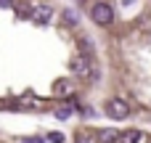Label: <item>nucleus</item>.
Wrapping results in <instances>:
<instances>
[{
    "instance_id": "nucleus-1",
    "label": "nucleus",
    "mask_w": 151,
    "mask_h": 143,
    "mask_svg": "<svg viewBox=\"0 0 151 143\" xmlns=\"http://www.w3.org/2000/svg\"><path fill=\"white\" fill-rule=\"evenodd\" d=\"M90 16H93L96 24L106 27V24L114 21V8H111L109 3H93V5H90Z\"/></svg>"
},
{
    "instance_id": "nucleus-2",
    "label": "nucleus",
    "mask_w": 151,
    "mask_h": 143,
    "mask_svg": "<svg viewBox=\"0 0 151 143\" xmlns=\"http://www.w3.org/2000/svg\"><path fill=\"white\" fill-rule=\"evenodd\" d=\"M106 114H109L111 119H127V114H130V103L122 101V98H111V101L106 103Z\"/></svg>"
},
{
    "instance_id": "nucleus-3",
    "label": "nucleus",
    "mask_w": 151,
    "mask_h": 143,
    "mask_svg": "<svg viewBox=\"0 0 151 143\" xmlns=\"http://www.w3.org/2000/svg\"><path fill=\"white\" fill-rule=\"evenodd\" d=\"M69 66H72V72H74L77 77H93V74H96V72H93V61H90L88 56H74Z\"/></svg>"
},
{
    "instance_id": "nucleus-4",
    "label": "nucleus",
    "mask_w": 151,
    "mask_h": 143,
    "mask_svg": "<svg viewBox=\"0 0 151 143\" xmlns=\"http://www.w3.org/2000/svg\"><path fill=\"white\" fill-rule=\"evenodd\" d=\"M50 16H53L50 5H35V13H32V19H35V21H40V24H48V21H50Z\"/></svg>"
},
{
    "instance_id": "nucleus-5",
    "label": "nucleus",
    "mask_w": 151,
    "mask_h": 143,
    "mask_svg": "<svg viewBox=\"0 0 151 143\" xmlns=\"http://www.w3.org/2000/svg\"><path fill=\"white\" fill-rule=\"evenodd\" d=\"M72 90H74V85H72L69 80H58V82L53 85V93H56L58 98H64V96H72Z\"/></svg>"
},
{
    "instance_id": "nucleus-6",
    "label": "nucleus",
    "mask_w": 151,
    "mask_h": 143,
    "mask_svg": "<svg viewBox=\"0 0 151 143\" xmlns=\"http://www.w3.org/2000/svg\"><path fill=\"white\" fill-rule=\"evenodd\" d=\"M98 141L101 143H119V133H117L114 127H104V130L98 133Z\"/></svg>"
},
{
    "instance_id": "nucleus-7",
    "label": "nucleus",
    "mask_w": 151,
    "mask_h": 143,
    "mask_svg": "<svg viewBox=\"0 0 151 143\" xmlns=\"http://www.w3.org/2000/svg\"><path fill=\"white\" fill-rule=\"evenodd\" d=\"M119 143H141V130H125V133H119Z\"/></svg>"
},
{
    "instance_id": "nucleus-8",
    "label": "nucleus",
    "mask_w": 151,
    "mask_h": 143,
    "mask_svg": "<svg viewBox=\"0 0 151 143\" xmlns=\"http://www.w3.org/2000/svg\"><path fill=\"white\" fill-rule=\"evenodd\" d=\"M77 143H93V135H90L88 130H80V133H77Z\"/></svg>"
},
{
    "instance_id": "nucleus-9",
    "label": "nucleus",
    "mask_w": 151,
    "mask_h": 143,
    "mask_svg": "<svg viewBox=\"0 0 151 143\" xmlns=\"http://www.w3.org/2000/svg\"><path fill=\"white\" fill-rule=\"evenodd\" d=\"M56 117H58V119H69V117H72V109H66V106H64V109H58V111H56Z\"/></svg>"
},
{
    "instance_id": "nucleus-10",
    "label": "nucleus",
    "mask_w": 151,
    "mask_h": 143,
    "mask_svg": "<svg viewBox=\"0 0 151 143\" xmlns=\"http://www.w3.org/2000/svg\"><path fill=\"white\" fill-rule=\"evenodd\" d=\"M48 141H53V143H64V135H61V133H50V135H48Z\"/></svg>"
},
{
    "instance_id": "nucleus-11",
    "label": "nucleus",
    "mask_w": 151,
    "mask_h": 143,
    "mask_svg": "<svg viewBox=\"0 0 151 143\" xmlns=\"http://www.w3.org/2000/svg\"><path fill=\"white\" fill-rule=\"evenodd\" d=\"M66 24H77V16H74V11H66Z\"/></svg>"
},
{
    "instance_id": "nucleus-12",
    "label": "nucleus",
    "mask_w": 151,
    "mask_h": 143,
    "mask_svg": "<svg viewBox=\"0 0 151 143\" xmlns=\"http://www.w3.org/2000/svg\"><path fill=\"white\" fill-rule=\"evenodd\" d=\"M24 143H42L40 138H24Z\"/></svg>"
}]
</instances>
